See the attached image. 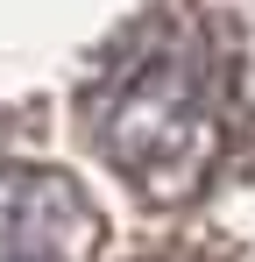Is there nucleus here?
<instances>
[{
    "instance_id": "nucleus-2",
    "label": "nucleus",
    "mask_w": 255,
    "mask_h": 262,
    "mask_svg": "<svg viewBox=\"0 0 255 262\" xmlns=\"http://www.w3.org/2000/svg\"><path fill=\"white\" fill-rule=\"evenodd\" d=\"M99 213L64 170H0V262H92Z\"/></svg>"
},
{
    "instance_id": "nucleus-3",
    "label": "nucleus",
    "mask_w": 255,
    "mask_h": 262,
    "mask_svg": "<svg viewBox=\"0 0 255 262\" xmlns=\"http://www.w3.org/2000/svg\"><path fill=\"white\" fill-rule=\"evenodd\" d=\"M170 262H192V255H170Z\"/></svg>"
},
{
    "instance_id": "nucleus-1",
    "label": "nucleus",
    "mask_w": 255,
    "mask_h": 262,
    "mask_svg": "<svg viewBox=\"0 0 255 262\" xmlns=\"http://www.w3.org/2000/svg\"><path fill=\"white\" fill-rule=\"evenodd\" d=\"M92 135L128 184L184 199L227 135V50L206 36V21L170 14L142 29L92 92Z\"/></svg>"
}]
</instances>
